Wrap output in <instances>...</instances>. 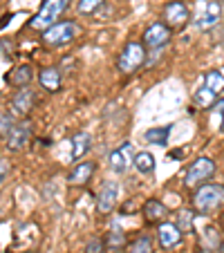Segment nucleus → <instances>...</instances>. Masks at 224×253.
<instances>
[{"label":"nucleus","instance_id":"8","mask_svg":"<svg viewBox=\"0 0 224 253\" xmlns=\"http://www.w3.org/2000/svg\"><path fill=\"white\" fill-rule=\"evenodd\" d=\"M162 16H164V23H166L171 29H184L186 23L191 20V11H188V7H186L181 0L166 2Z\"/></svg>","mask_w":224,"mask_h":253},{"label":"nucleus","instance_id":"5","mask_svg":"<svg viewBox=\"0 0 224 253\" xmlns=\"http://www.w3.org/2000/svg\"><path fill=\"white\" fill-rule=\"evenodd\" d=\"M79 27L70 20H63V23H54L52 27H47L43 32V43L47 47H63V45H70L72 41L77 39Z\"/></svg>","mask_w":224,"mask_h":253},{"label":"nucleus","instance_id":"17","mask_svg":"<svg viewBox=\"0 0 224 253\" xmlns=\"http://www.w3.org/2000/svg\"><path fill=\"white\" fill-rule=\"evenodd\" d=\"M39 83L47 92H58V90H61V83H63L61 70H58V67H45V70H41Z\"/></svg>","mask_w":224,"mask_h":253},{"label":"nucleus","instance_id":"11","mask_svg":"<svg viewBox=\"0 0 224 253\" xmlns=\"http://www.w3.org/2000/svg\"><path fill=\"white\" fill-rule=\"evenodd\" d=\"M29 139H32V124L23 121V124H14V128L9 130L5 141H7V148H9L11 153H20V150L27 148Z\"/></svg>","mask_w":224,"mask_h":253},{"label":"nucleus","instance_id":"13","mask_svg":"<svg viewBox=\"0 0 224 253\" xmlns=\"http://www.w3.org/2000/svg\"><path fill=\"white\" fill-rule=\"evenodd\" d=\"M34 103H36V94L32 90H27V87H20L14 94V99L9 101V110L14 117H27L32 112Z\"/></svg>","mask_w":224,"mask_h":253},{"label":"nucleus","instance_id":"16","mask_svg":"<svg viewBox=\"0 0 224 253\" xmlns=\"http://www.w3.org/2000/svg\"><path fill=\"white\" fill-rule=\"evenodd\" d=\"M92 172H94V162L79 164V166H74L70 170V175H67V184H70V186H83V184L92 177Z\"/></svg>","mask_w":224,"mask_h":253},{"label":"nucleus","instance_id":"30","mask_svg":"<svg viewBox=\"0 0 224 253\" xmlns=\"http://www.w3.org/2000/svg\"><path fill=\"white\" fill-rule=\"evenodd\" d=\"M9 47H11L9 41H7V39H0V58H5L7 54H9Z\"/></svg>","mask_w":224,"mask_h":253},{"label":"nucleus","instance_id":"14","mask_svg":"<svg viewBox=\"0 0 224 253\" xmlns=\"http://www.w3.org/2000/svg\"><path fill=\"white\" fill-rule=\"evenodd\" d=\"M157 240H159V244H162L164 249L177 247V244L181 242V231H179V226L173 224V222H162V224L157 226Z\"/></svg>","mask_w":224,"mask_h":253},{"label":"nucleus","instance_id":"15","mask_svg":"<svg viewBox=\"0 0 224 253\" xmlns=\"http://www.w3.org/2000/svg\"><path fill=\"white\" fill-rule=\"evenodd\" d=\"M166 215H168V209L159 200H155V197L143 204V217H146V222H150V224H162V222L166 220Z\"/></svg>","mask_w":224,"mask_h":253},{"label":"nucleus","instance_id":"18","mask_svg":"<svg viewBox=\"0 0 224 253\" xmlns=\"http://www.w3.org/2000/svg\"><path fill=\"white\" fill-rule=\"evenodd\" d=\"M32 79H34L32 65H18L7 74V83H9L11 87H27Z\"/></svg>","mask_w":224,"mask_h":253},{"label":"nucleus","instance_id":"20","mask_svg":"<svg viewBox=\"0 0 224 253\" xmlns=\"http://www.w3.org/2000/svg\"><path fill=\"white\" fill-rule=\"evenodd\" d=\"M134 168H137L141 175H148V172L155 170V157L148 150H141V153L134 155Z\"/></svg>","mask_w":224,"mask_h":253},{"label":"nucleus","instance_id":"24","mask_svg":"<svg viewBox=\"0 0 224 253\" xmlns=\"http://www.w3.org/2000/svg\"><path fill=\"white\" fill-rule=\"evenodd\" d=\"M105 5V0H79V14L83 16H90V14H96V9Z\"/></svg>","mask_w":224,"mask_h":253},{"label":"nucleus","instance_id":"26","mask_svg":"<svg viewBox=\"0 0 224 253\" xmlns=\"http://www.w3.org/2000/svg\"><path fill=\"white\" fill-rule=\"evenodd\" d=\"M202 244H204L206 249H215V247H220V233H218V229L209 226V229L204 231V240H202Z\"/></svg>","mask_w":224,"mask_h":253},{"label":"nucleus","instance_id":"21","mask_svg":"<svg viewBox=\"0 0 224 253\" xmlns=\"http://www.w3.org/2000/svg\"><path fill=\"white\" fill-rule=\"evenodd\" d=\"M124 247H126V233L115 224L108 233V249L110 251H121Z\"/></svg>","mask_w":224,"mask_h":253},{"label":"nucleus","instance_id":"12","mask_svg":"<svg viewBox=\"0 0 224 253\" xmlns=\"http://www.w3.org/2000/svg\"><path fill=\"white\" fill-rule=\"evenodd\" d=\"M117 200H119V184L117 182H105L101 186L99 195H96V211L101 215H108L110 211L117 206Z\"/></svg>","mask_w":224,"mask_h":253},{"label":"nucleus","instance_id":"7","mask_svg":"<svg viewBox=\"0 0 224 253\" xmlns=\"http://www.w3.org/2000/svg\"><path fill=\"white\" fill-rule=\"evenodd\" d=\"M215 172V162L209 157H197L195 162L188 166V170H186V179L184 184L188 188H195L200 186V184H204L206 179H211V175Z\"/></svg>","mask_w":224,"mask_h":253},{"label":"nucleus","instance_id":"32","mask_svg":"<svg viewBox=\"0 0 224 253\" xmlns=\"http://www.w3.org/2000/svg\"><path fill=\"white\" fill-rule=\"evenodd\" d=\"M220 2H224V0H220Z\"/></svg>","mask_w":224,"mask_h":253},{"label":"nucleus","instance_id":"27","mask_svg":"<svg viewBox=\"0 0 224 253\" xmlns=\"http://www.w3.org/2000/svg\"><path fill=\"white\" fill-rule=\"evenodd\" d=\"M211 108H213V115L218 117V128H220V130H224V96H222V99L215 101V103L211 105Z\"/></svg>","mask_w":224,"mask_h":253},{"label":"nucleus","instance_id":"22","mask_svg":"<svg viewBox=\"0 0 224 253\" xmlns=\"http://www.w3.org/2000/svg\"><path fill=\"white\" fill-rule=\"evenodd\" d=\"M168 134H171V126H164V128H150L146 132V141L148 143H157V146H164L168 141Z\"/></svg>","mask_w":224,"mask_h":253},{"label":"nucleus","instance_id":"10","mask_svg":"<svg viewBox=\"0 0 224 253\" xmlns=\"http://www.w3.org/2000/svg\"><path fill=\"white\" fill-rule=\"evenodd\" d=\"M108 164L115 172H128L130 166H134V150L133 143L124 141L119 148H115L112 153L108 155Z\"/></svg>","mask_w":224,"mask_h":253},{"label":"nucleus","instance_id":"23","mask_svg":"<svg viewBox=\"0 0 224 253\" xmlns=\"http://www.w3.org/2000/svg\"><path fill=\"white\" fill-rule=\"evenodd\" d=\"M128 253H153V242H150V238H148V235H139L128 247Z\"/></svg>","mask_w":224,"mask_h":253},{"label":"nucleus","instance_id":"9","mask_svg":"<svg viewBox=\"0 0 224 253\" xmlns=\"http://www.w3.org/2000/svg\"><path fill=\"white\" fill-rule=\"evenodd\" d=\"M168 43H171V27L166 23H153L143 32V45L153 52L166 47Z\"/></svg>","mask_w":224,"mask_h":253},{"label":"nucleus","instance_id":"3","mask_svg":"<svg viewBox=\"0 0 224 253\" xmlns=\"http://www.w3.org/2000/svg\"><path fill=\"white\" fill-rule=\"evenodd\" d=\"M70 7V0H43V5H41L39 14L29 18V27L32 29H41L45 32L47 27H52L56 23V18H61V14Z\"/></svg>","mask_w":224,"mask_h":253},{"label":"nucleus","instance_id":"19","mask_svg":"<svg viewBox=\"0 0 224 253\" xmlns=\"http://www.w3.org/2000/svg\"><path fill=\"white\" fill-rule=\"evenodd\" d=\"M92 148V137L88 132H77L74 137H72V162H77V159L86 157V153H90Z\"/></svg>","mask_w":224,"mask_h":253},{"label":"nucleus","instance_id":"1","mask_svg":"<svg viewBox=\"0 0 224 253\" xmlns=\"http://www.w3.org/2000/svg\"><path fill=\"white\" fill-rule=\"evenodd\" d=\"M222 90H224V70L209 72V74H204V79H202V83L197 85V90L193 92V103H195L197 108H202V110H209Z\"/></svg>","mask_w":224,"mask_h":253},{"label":"nucleus","instance_id":"31","mask_svg":"<svg viewBox=\"0 0 224 253\" xmlns=\"http://www.w3.org/2000/svg\"><path fill=\"white\" fill-rule=\"evenodd\" d=\"M218 251H220V253H224V242H220V247H218Z\"/></svg>","mask_w":224,"mask_h":253},{"label":"nucleus","instance_id":"29","mask_svg":"<svg viewBox=\"0 0 224 253\" xmlns=\"http://www.w3.org/2000/svg\"><path fill=\"white\" fill-rule=\"evenodd\" d=\"M11 128H14V121H11V117H0V137H7Z\"/></svg>","mask_w":224,"mask_h":253},{"label":"nucleus","instance_id":"25","mask_svg":"<svg viewBox=\"0 0 224 253\" xmlns=\"http://www.w3.org/2000/svg\"><path fill=\"white\" fill-rule=\"evenodd\" d=\"M193 217H195V215H193L191 211H179V213H177V226H179L181 233H191L193 231Z\"/></svg>","mask_w":224,"mask_h":253},{"label":"nucleus","instance_id":"28","mask_svg":"<svg viewBox=\"0 0 224 253\" xmlns=\"http://www.w3.org/2000/svg\"><path fill=\"white\" fill-rule=\"evenodd\" d=\"M86 253H103V240L101 238H92L86 247Z\"/></svg>","mask_w":224,"mask_h":253},{"label":"nucleus","instance_id":"4","mask_svg":"<svg viewBox=\"0 0 224 253\" xmlns=\"http://www.w3.org/2000/svg\"><path fill=\"white\" fill-rule=\"evenodd\" d=\"M220 16H222L220 0H197L193 11V25L197 29H211L220 23Z\"/></svg>","mask_w":224,"mask_h":253},{"label":"nucleus","instance_id":"2","mask_svg":"<svg viewBox=\"0 0 224 253\" xmlns=\"http://www.w3.org/2000/svg\"><path fill=\"white\" fill-rule=\"evenodd\" d=\"M224 206V188L215 184H204L193 193V209L202 215H211Z\"/></svg>","mask_w":224,"mask_h":253},{"label":"nucleus","instance_id":"6","mask_svg":"<svg viewBox=\"0 0 224 253\" xmlns=\"http://www.w3.org/2000/svg\"><path fill=\"white\" fill-rule=\"evenodd\" d=\"M143 63H146V49H143L141 43L133 41V43H128L121 49L119 58H117V70L121 74H134Z\"/></svg>","mask_w":224,"mask_h":253}]
</instances>
